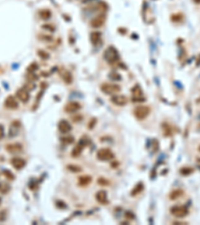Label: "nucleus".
Listing matches in <instances>:
<instances>
[{"label":"nucleus","mask_w":200,"mask_h":225,"mask_svg":"<svg viewBox=\"0 0 200 225\" xmlns=\"http://www.w3.org/2000/svg\"><path fill=\"white\" fill-rule=\"evenodd\" d=\"M20 127L21 124L18 120H14L13 122L10 124V128H9V137H15L17 134L20 131Z\"/></svg>","instance_id":"12"},{"label":"nucleus","mask_w":200,"mask_h":225,"mask_svg":"<svg viewBox=\"0 0 200 225\" xmlns=\"http://www.w3.org/2000/svg\"><path fill=\"white\" fill-rule=\"evenodd\" d=\"M3 175L6 177L7 179H9V180H14V174H13L12 172H10L9 170H3Z\"/></svg>","instance_id":"28"},{"label":"nucleus","mask_w":200,"mask_h":225,"mask_svg":"<svg viewBox=\"0 0 200 225\" xmlns=\"http://www.w3.org/2000/svg\"><path fill=\"white\" fill-rule=\"evenodd\" d=\"M67 168L70 171H72V172H80L81 171V168L79 167V166H77V165H68L67 166Z\"/></svg>","instance_id":"29"},{"label":"nucleus","mask_w":200,"mask_h":225,"mask_svg":"<svg viewBox=\"0 0 200 225\" xmlns=\"http://www.w3.org/2000/svg\"><path fill=\"white\" fill-rule=\"evenodd\" d=\"M37 65L35 63H32L31 65H30L28 68H27V72L28 73H30V74H31V73H33V72H35L36 71V69H37Z\"/></svg>","instance_id":"31"},{"label":"nucleus","mask_w":200,"mask_h":225,"mask_svg":"<svg viewBox=\"0 0 200 225\" xmlns=\"http://www.w3.org/2000/svg\"><path fill=\"white\" fill-rule=\"evenodd\" d=\"M170 213L176 218H184L188 214V208L184 205H176L170 208Z\"/></svg>","instance_id":"3"},{"label":"nucleus","mask_w":200,"mask_h":225,"mask_svg":"<svg viewBox=\"0 0 200 225\" xmlns=\"http://www.w3.org/2000/svg\"><path fill=\"white\" fill-rule=\"evenodd\" d=\"M6 220V211H0V222H3Z\"/></svg>","instance_id":"33"},{"label":"nucleus","mask_w":200,"mask_h":225,"mask_svg":"<svg viewBox=\"0 0 200 225\" xmlns=\"http://www.w3.org/2000/svg\"><path fill=\"white\" fill-rule=\"evenodd\" d=\"M101 90L105 93V94H109V95H114L120 92V86L116 85V84H112V83H103L101 84Z\"/></svg>","instance_id":"5"},{"label":"nucleus","mask_w":200,"mask_h":225,"mask_svg":"<svg viewBox=\"0 0 200 225\" xmlns=\"http://www.w3.org/2000/svg\"><path fill=\"white\" fill-rule=\"evenodd\" d=\"M81 109V104L79 102L76 101H71L68 102L64 107V110L67 112V113H76L77 111H79Z\"/></svg>","instance_id":"8"},{"label":"nucleus","mask_w":200,"mask_h":225,"mask_svg":"<svg viewBox=\"0 0 200 225\" xmlns=\"http://www.w3.org/2000/svg\"><path fill=\"white\" fill-rule=\"evenodd\" d=\"M91 182H92V177L90 175H81L78 177V184L81 187H85L88 186Z\"/></svg>","instance_id":"17"},{"label":"nucleus","mask_w":200,"mask_h":225,"mask_svg":"<svg viewBox=\"0 0 200 225\" xmlns=\"http://www.w3.org/2000/svg\"><path fill=\"white\" fill-rule=\"evenodd\" d=\"M16 97L19 99L21 102L23 103H26L30 98V95H29V92L27 91V89L25 88H20L16 91Z\"/></svg>","instance_id":"11"},{"label":"nucleus","mask_w":200,"mask_h":225,"mask_svg":"<svg viewBox=\"0 0 200 225\" xmlns=\"http://www.w3.org/2000/svg\"><path fill=\"white\" fill-rule=\"evenodd\" d=\"M183 190H181V189H175V190H173V191L169 194V197H170L171 200H176V199H178L179 197H181L182 195H183Z\"/></svg>","instance_id":"19"},{"label":"nucleus","mask_w":200,"mask_h":225,"mask_svg":"<svg viewBox=\"0 0 200 225\" xmlns=\"http://www.w3.org/2000/svg\"><path fill=\"white\" fill-rule=\"evenodd\" d=\"M39 16H40L41 19L47 20L51 17V12L48 9H42V10L39 11Z\"/></svg>","instance_id":"21"},{"label":"nucleus","mask_w":200,"mask_h":225,"mask_svg":"<svg viewBox=\"0 0 200 225\" xmlns=\"http://www.w3.org/2000/svg\"><path fill=\"white\" fill-rule=\"evenodd\" d=\"M142 189H143V184H142V183H138V184L135 186V187H134V189L132 190L131 195H133V196L137 195V194H138L139 192H141V191H142Z\"/></svg>","instance_id":"23"},{"label":"nucleus","mask_w":200,"mask_h":225,"mask_svg":"<svg viewBox=\"0 0 200 225\" xmlns=\"http://www.w3.org/2000/svg\"><path fill=\"white\" fill-rule=\"evenodd\" d=\"M58 130L61 133H68L71 130V125L67 120L62 119V120H60L58 123Z\"/></svg>","instance_id":"15"},{"label":"nucleus","mask_w":200,"mask_h":225,"mask_svg":"<svg viewBox=\"0 0 200 225\" xmlns=\"http://www.w3.org/2000/svg\"><path fill=\"white\" fill-rule=\"evenodd\" d=\"M62 77H63V80L66 82V83H71L72 82V76L69 71H65Z\"/></svg>","instance_id":"26"},{"label":"nucleus","mask_w":200,"mask_h":225,"mask_svg":"<svg viewBox=\"0 0 200 225\" xmlns=\"http://www.w3.org/2000/svg\"><path fill=\"white\" fill-rule=\"evenodd\" d=\"M98 184L99 185H109V182L106 181L105 179H103V178H99L98 179Z\"/></svg>","instance_id":"34"},{"label":"nucleus","mask_w":200,"mask_h":225,"mask_svg":"<svg viewBox=\"0 0 200 225\" xmlns=\"http://www.w3.org/2000/svg\"><path fill=\"white\" fill-rule=\"evenodd\" d=\"M82 150H83V145H82L81 143H78L74 148L72 149V152H71V155L73 157H77V156H79V155L81 154L82 152Z\"/></svg>","instance_id":"20"},{"label":"nucleus","mask_w":200,"mask_h":225,"mask_svg":"<svg viewBox=\"0 0 200 225\" xmlns=\"http://www.w3.org/2000/svg\"><path fill=\"white\" fill-rule=\"evenodd\" d=\"M194 2H196V3H200V0H194Z\"/></svg>","instance_id":"37"},{"label":"nucleus","mask_w":200,"mask_h":225,"mask_svg":"<svg viewBox=\"0 0 200 225\" xmlns=\"http://www.w3.org/2000/svg\"><path fill=\"white\" fill-rule=\"evenodd\" d=\"M38 55L40 56V58H42V59H48L49 58V54L44 52V51H42V50L38 51Z\"/></svg>","instance_id":"32"},{"label":"nucleus","mask_w":200,"mask_h":225,"mask_svg":"<svg viewBox=\"0 0 200 225\" xmlns=\"http://www.w3.org/2000/svg\"><path fill=\"white\" fill-rule=\"evenodd\" d=\"M127 101H128L127 97L124 96V95L118 94V93L112 95V97H111V102L117 106H124L127 104Z\"/></svg>","instance_id":"7"},{"label":"nucleus","mask_w":200,"mask_h":225,"mask_svg":"<svg viewBox=\"0 0 200 225\" xmlns=\"http://www.w3.org/2000/svg\"><path fill=\"white\" fill-rule=\"evenodd\" d=\"M4 137V127L3 125L0 124V139H2Z\"/></svg>","instance_id":"36"},{"label":"nucleus","mask_w":200,"mask_h":225,"mask_svg":"<svg viewBox=\"0 0 200 225\" xmlns=\"http://www.w3.org/2000/svg\"><path fill=\"white\" fill-rule=\"evenodd\" d=\"M11 165L15 168V169L19 170V169H22V168L26 165V161L23 159V158H20V157H14L11 159Z\"/></svg>","instance_id":"13"},{"label":"nucleus","mask_w":200,"mask_h":225,"mask_svg":"<svg viewBox=\"0 0 200 225\" xmlns=\"http://www.w3.org/2000/svg\"><path fill=\"white\" fill-rule=\"evenodd\" d=\"M198 151H199V152H200V145H199V147H198Z\"/></svg>","instance_id":"39"},{"label":"nucleus","mask_w":200,"mask_h":225,"mask_svg":"<svg viewBox=\"0 0 200 225\" xmlns=\"http://www.w3.org/2000/svg\"><path fill=\"white\" fill-rule=\"evenodd\" d=\"M162 130H163V133H164V135L165 136H171V134H172V129H171V126L169 124L167 123H163L162 124Z\"/></svg>","instance_id":"22"},{"label":"nucleus","mask_w":200,"mask_h":225,"mask_svg":"<svg viewBox=\"0 0 200 225\" xmlns=\"http://www.w3.org/2000/svg\"><path fill=\"white\" fill-rule=\"evenodd\" d=\"M132 94V100L134 102H141L144 100V95H143V91L141 87L139 85H135L131 90Z\"/></svg>","instance_id":"6"},{"label":"nucleus","mask_w":200,"mask_h":225,"mask_svg":"<svg viewBox=\"0 0 200 225\" xmlns=\"http://www.w3.org/2000/svg\"><path fill=\"white\" fill-rule=\"evenodd\" d=\"M104 22H105V16L98 15L90 21V25L94 28H98V27H101L104 24Z\"/></svg>","instance_id":"14"},{"label":"nucleus","mask_w":200,"mask_h":225,"mask_svg":"<svg viewBox=\"0 0 200 225\" xmlns=\"http://www.w3.org/2000/svg\"><path fill=\"white\" fill-rule=\"evenodd\" d=\"M193 172V169L191 167H183L182 168V169L180 170V173L181 174H183V175H185V176H187V175H189V174H191V173Z\"/></svg>","instance_id":"27"},{"label":"nucleus","mask_w":200,"mask_h":225,"mask_svg":"<svg viewBox=\"0 0 200 225\" xmlns=\"http://www.w3.org/2000/svg\"><path fill=\"white\" fill-rule=\"evenodd\" d=\"M23 149V146L19 142H15V143H8L5 146V150L9 153H19Z\"/></svg>","instance_id":"9"},{"label":"nucleus","mask_w":200,"mask_h":225,"mask_svg":"<svg viewBox=\"0 0 200 225\" xmlns=\"http://www.w3.org/2000/svg\"><path fill=\"white\" fill-rule=\"evenodd\" d=\"M61 141L64 144H71L73 141H74V138L71 135H67V136H63L61 138Z\"/></svg>","instance_id":"25"},{"label":"nucleus","mask_w":200,"mask_h":225,"mask_svg":"<svg viewBox=\"0 0 200 225\" xmlns=\"http://www.w3.org/2000/svg\"><path fill=\"white\" fill-rule=\"evenodd\" d=\"M104 58L107 62H109L111 64L115 63L118 61L119 59V54L117 52V50L113 46L108 47V48L104 51Z\"/></svg>","instance_id":"1"},{"label":"nucleus","mask_w":200,"mask_h":225,"mask_svg":"<svg viewBox=\"0 0 200 225\" xmlns=\"http://www.w3.org/2000/svg\"><path fill=\"white\" fill-rule=\"evenodd\" d=\"M1 202H2V200H1V198H0V205H1Z\"/></svg>","instance_id":"38"},{"label":"nucleus","mask_w":200,"mask_h":225,"mask_svg":"<svg viewBox=\"0 0 200 225\" xmlns=\"http://www.w3.org/2000/svg\"><path fill=\"white\" fill-rule=\"evenodd\" d=\"M182 18H183L182 14H174V15H172L171 20L174 21V22H180V21L182 20Z\"/></svg>","instance_id":"30"},{"label":"nucleus","mask_w":200,"mask_h":225,"mask_svg":"<svg viewBox=\"0 0 200 225\" xmlns=\"http://www.w3.org/2000/svg\"><path fill=\"white\" fill-rule=\"evenodd\" d=\"M4 106L8 109H16L18 107V102L16 100V97L12 96V95H8L4 101Z\"/></svg>","instance_id":"10"},{"label":"nucleus","mask_w":200,"mask_h":225,"mask_svg":"<svg viewBox=\"0 0 200 225\" xmlns=\"http://www.w3.org/2000/svg\"><path fill=\"white\" fill-rule=\"evenodd\" d=\"M90 40L93 45H97L98 43L101 41V33L98 31L92 32L90 34Z\"/></svg>","instance_id":"18"},{"label":"nucleus","mask_w":200,"mask_h":225,"mask_svg":"<svg viewBox=\"0 0 200 225\" xmlns=\"http://www.w3.org/2000/svg\"><path fill=\"white\" fill-rule=\"evenodd\" d=\"M39 38H40L41 40H42V39H43V40L46 39L45 41H51V40H52V37H51V36H48V35H42V36L40 35V36H39Z\"/></svg>","instance_id":"35"},{"label":"nucleus","mask_w":200,"mask_h":225,"mask_svg":"<svg viewBox=\"0 0 200 225\" xmlns=\"http://www.w3.org/2000/svg\"><path fill=\"white\" fill-rule=\"evenodd\" d=\"M10 190V186L6 184V183H2L0 182V192L3 193V194H6L8 191Z\"/></svg>","instance_id":"24"},{"label":"nucleus","mask_w":200,"mask_h":225,"mask_svg":"<svg viewBox=\"0 0 200 225\" xmlns=\"http://www.w3.org/2000/svg\"><path fill=\"white\" fill-rule=\"evenodd\" d=\"M149 113H150V108L145 105H139L135 107V109L133 110V114L138 120L145 119L149 115Z\"/></svg>","instance_id":"2"},{"label":"nucleus","mask_w":200,"mask_h":225,"mask_svg":"<svg viewBox=\"0 0 200 225\" xmlns=\"http://www.w3.org/2000/svg\"><path fill=\"white\" fill-rule=\"evenodd\" d=\"M95 198H96V200L100 204H106L108 202V196L105 190H100V191H98L96 193V195H95Z\"/></svg>","instance_id":"16"},{"label":"nucleus","mask_w":200,"mask_h":225,"mask_svg":"<svg viewBox=\"0 0 200 225\" xmlns=\"http://www.w3.org/2000/svg\"><path fill=\"white\" fill-rule=\"evenodd\" d=\"M96 156L100 161H110L114 158V153L109 148H101L97 151Z\"/></svg>","instance_id":"4"}]
</instances>
